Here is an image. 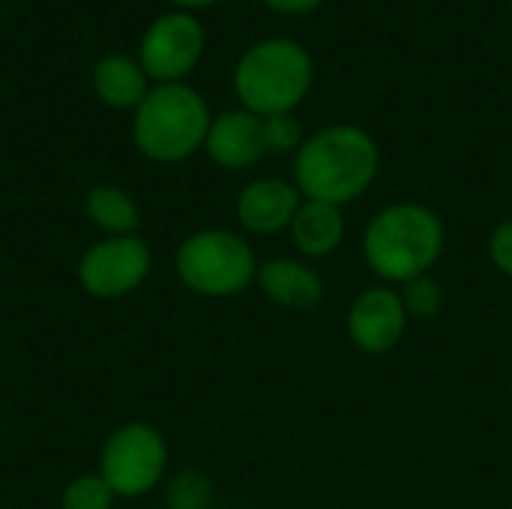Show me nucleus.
<instances>
[{"label":"nucleus","mask_w":512,"mask_h":509,"mask_svg":"<svg viewBox=\"0 0 512 509\" xmlns=\"http://www.w3.org/2000/svg\"><path fill=\"white\" fill-rule=\"evenodd\" d=\"M381 147L357 123H330L294 153V186L306 201L348 207L378 180Z\"/></svg>","instance_id":"nucleus-1"},{"label":"nucleus","mask_w":512,"mask_h":509,"mask_svg":"<svg viewBox=\"0 0 512 509\" xmlns=\"http://www.w3.org/2000/svg\"><path fill=\"white\" fill-rule=\"evenodd\" d=\"M363 261L384 285H405L435 270L447 249L444 219L417 201L381 207L363 228Z\"/></svg>","instance_id":"nucleus-2"},{"label":"nucleus","mask_w":512,"mask_h":509,"mask_svg":"<svg viewBox=\"0 0 512 509\" xmlns=\"http://www.w3.org/2000/svg\"><path fill=\"white\" fill-rule=\"evenodd\" d=\"M231 81L240 108L258 117L294 114L315 84V60L297 39L267 36L240 54Z\"/></svg>","instance_id":"nucleus-3"},{"label":"nucleus","mask_w":512,"mask_h":509,"mask_svg":"<svg viewBox=\"0 0 512 509\" xmlns=\"http://www.w3.org/2000/svg\"><path fill=\"white\" fill-rule=\"evenodd\" d=\"M210 123V105L195 87L153 84L132 114V141L150 162L177 165L204 147Z\"/></svg>","instance_id":"nucleus-4"},{"label":"nucleus","mask_w":512,"mask_h":509,"mask_svg":"<svg viewBox=\"0 0 512 509\" xmlns=\"http://www.w3.org/2000/svg\"><path fill=\"white\" fill-rule=\"evenodd\" d=\"M174 267L192 294L213 300L243 294L258 276V258L249 240L225 228L189 234L174 255Z\"/></svg>","instance_id":"nucleus-5"},{"label":"nucleus","mask_w":512,"mask_h":509,"mask_svg":"<svg viewBox=\"0 0 512 509\" xmlns=\"http://www.w3.org/2000/svg\"><path fill=\"white\" fill-rule=\"evenodd\" d=\"M168 468L165 438L147 423H126L102 447L99 477L117 498H141L153 492Z\"/></svg>","instance_id":"nucleus-6"},{"label":"nucleus","mask_w":512,"mask_h":509,"mask_svg":"<svg viewBox=\"0 0 512 509\" xmlns=\"http://www.w3.org/2000/svg\"><path fill=\"white\" fill-rule=\"evenodd\" d=\"M207 30L195 12L171 9L147 24L138 42V63L153 84H180L204 57Z\"/></svg>","instance_id":"nucleus-7"},{"label":"nucleus","mask_w":512,"mask_h":509,"mask_svg":"<svg viewBox=\"0 0 512 509\" xmlns=\"http://www.w3.org/2000/svg\"><path fill=\"white\" fill-rule=\"evenodd\" d=\"M150 267L153 255L141 237H105L84 252L78 282L90 297L117 300L132 294L147 279Z\"/></svg>","instance_id":"nucleus-8"},{"label":"nucleus","mask_w":512,"mask_h":509,"mask_svg":"<svg viewBox=\"0 0 512 509\" xmlns=\"http://www.w3.org/2000/svg\"><path fill=\"white\" fill-rule=\"evenodd\" d=\"M408 321L402 294L393 285H369L354 297L345 315V330L357 351L381 357L402 345Z\"/></svg>","instance_id":"nucleus-9"},{"label":"nucleus","mask_w":512,"mask_h":509,"mask_svg":"<svg viewBox=\"0 0 512 509\" xmlns=\"http://www.w3.org/2000/svg\"><path fill=\"white\" fill-rule=\"evenodd\" d=\"M300 204H303V195L294 186V180L258 177L240 189L234 201V213L243 231L255 237H273L291 228Z\"/></svg>","instance_id":"nucleus-10"},{"label":"nucleus","mask_w":512,"mask_h":509,"mask_svg":"<svg viewBox=\"0 0 512 509\" xmlns=\"http://www.w3.org/2000/svg\"><path fill=\"white\" fill-rule=\"evenodd\" d=\"M204 150L225 171H246L258 165L267 156L264 117L246 108H231V111L216 114L210 123Z\"/></svg>","instance_id":"nucleus-11"},{"label":"nucleus","mask_w":512,"mask_h":509,"mask_svg":"<svg viewBox=\"0 0 512 509\" xmlns=\"http://www.w3.org/2000/svg\"><path fill=\"white\" fill-rule=\"evenodd\" d=\"M255 282L261 294L279 309L309 312L324 300V279L312 267V261L303 258H267L258 264Z\"/></svg>","instance_id":"nucleus-12"},{"label":"nucleus","mask_w":512,"mask_h":509,"mask_svg":"<svg viewBox=\"0 0 512 509\" xmlns=\"http://www.w3.org/2000/svg\"><path fill=\"white\" fill-rule=\"evenodd\" d=\"M345 231L348 225H345L342 207H333L324 201H306V198L288 228L291 243L303 261H321V258L336 255L345 243Z\"/></svg>","instance_id":"nucleus-13"},{"label":"nucleus","mask_w":512,"mask_h":509,"mask_svg":"<svg viewBox=\"0 0 512 509\" xmlns=\"http://www.w3.org/2000/svg\"><path fill=\"white\" fill-rule=\"evenodd\" d=\"M90 81H93V93L108 108H117V111H135L153 87L138 57H129V54H105L93 66Z\"/></svg>","instance_id":"nucleus-14"},{"label":"nucleus","mask_w":512,"mask_h":509,"mask_svg":"<svg viewBox=\"0 0 512 509\" xmlns=\"http://www.w3.org/2000/svg\"><path fill=\"white\" fill-rule=\"evenodd\" d=\"M84 213L108 237H132L138 231V225H141L138 204L132 201V195H126L117 186L90 189L87 198H84Z\"/></svg>","instance_id":"nucleus-15"},{"label":"nucleus","mask_w":512,"mask_h":509,"mask_svg":"<svg viewBox=\"0 0 512 509\" xmlns=\"http://www.w3.org/2000/svg\"><path fill=\"white\" fill-rule=\"evenodd\" d=\"M165 504L168 509H210L213 504V483L207 474L186 468L171 477L165 489Z\"/></svg>","instance_id":"nucleus-16"},{"label":"nucleus","mask_w":512,"mask_h":509,"mask_svg":"<svg viewBox=\"0 0 512 509\" xmlns=\"http://www.w3.org/2000/svg\"><path fill=\"white\" fill-rule=\"evenodd\" d=\"M399 294H402V303H405L408 318L429 321V318L441 315V309H444V288H441V282L432 273L405 282Z\"/></svg>","instance_id":"nucleus-17"},{"label":"nucleus","mask_w":512,"mask_h":509,"mask_svg":"<svg viewBox=\"0 0 512 509\" xmlns=\"http://www.w3.org/2000/svg\"><path fill=\"white\" fill-rule=\"evenodd\" d=\"M114 498L117 495L99 474H81L63 489L60 509H111Z\"/></svg>","instance_id":"nucleus-18"},{"label":"nucleus","mask_w":512,"mask_h":509,"mask_svg":"<svg viewBox=\"0 0 512 509\" xmlns=\"http://www.w3.org/2000/svg\"><path fill=\"white\" fill-rule=\"evenodd\" d=\"M306 141L303 126L294 114H276V117H264V144H267V156H285V153H297L300 144Z\"/></svg>","instance_id":"nucleus-19"},{"label":"nucleus","mask_w":512,"mask_h":509,"mask_svg":"<svg viewBox=\"0 0 512 509\" xmlns=\"http://www.w3.org/2000/svg\"><path fill=\"white\" fill-rule=\"evenodd\" d=\"M489 261L501 276L512 279V216L501 219L489 234Z\"/></svg>","instance_id":"nucleus-20"},{"label":"nucleus","mask_w":512,"mask_h":509,"mask_svg":"<svg viewBox=\"0 0 512 509\" xmlns=\"http://www.w3.org/2000/svg\"><path fill=\"white\" fill-rule=\"evenodd\" d=\"M261 3H264L267 9L279 12V15H294V18L312 15L315 9L324 6V0H261Z\"/></svg>","instance_id":"nucleus-21"},{"label":"nucleus","mask_w":512,"mask_h":509,"mask_svg":"<svg viewBox=\"0 0 512 509\" xmlns=\"http://www.w3.org/2000/svg\"><path fill=\"white\" fill-rule=\"evenodd\" d=\"M177 9L183 12H198V9H207V6H216L219 0H171Z\"/></svg>","instance_id":"nucleus-22"}]
</instances>
